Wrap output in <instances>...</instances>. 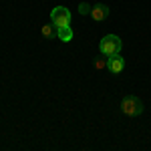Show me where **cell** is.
Segmentation results:
<instances>
[{
  "mask_svg": "<svg viewBox=\"0 0 151 151\" xmlns=\"http://www.w3.org/2000/svg\"><path fill=\"white\" fill-rule=\"evenodd\" d=\"M121 47H123V42H121V38L117 35H107L99 42V50H101V55H119L121 52Z\"/></svg>",
  "mask_w": 151,
  "mask_h": 151,
  "instance_id": "6da1fadb",
  "label": "cell"
},
{
  "mask_svg": "<svg viewBox=\"0 0 151 151\" xmlns=\"http://www.w3.org/2000/svg\"><path fill=\"white\" fill-rule=\"evenodd\" d=\"M121 111L129 117H137L143 113V103H141L139 97L135 95H127L123 101H121Z\"/></svg>",
  "mask_w": 151,
  "mask_h": 151,
  "instance_id": "7a4b0ae2",
  "label": "cell"
},
{
  "mask_svg": "<svg viewBox=\"0 0 151 151\" xmlns=\"http://www.w3.org/2000/svg\"><path fill=\"white\" fill-rule=\"evenodd\" d=\"M50 22L57 28L60 26H70V10L67 6H55L50 12Z\"/></svg>",
  "mask_w": 151,
  "mask_h": 151,
  "instance_id": "3957f363",
  "label": "cell"
},
{
  "mask_svg": "<svg viewBox=\"0 0 151 151\" xmlns=\"http://www.w3.org/2000/svg\"><path fill=\"white\" fill-rule=\"evenodd\" d=\"M107 69L111 70L113 75H119L121 70L125 69V60L121 55H109L107 57Z\"/></svg>",
  "mask_w": 151,
  "mask_h": 151,
  "instance_id": "277c9868",
  "label": "cell"
},
{
  "mask_svg": "<svg viewBox=\"0 0 151 151\" xmlns=\"http://www.w3.org/2000/svg\"><path fill=\"white\" fill-rule=\"evenodd\" d=\"M107 16H109V6H107V4H103V2L95 4L93 8H91V18H93V20H97V22L105 20Z\"/></svg>",
  "mask_w": 151,
  "mask_h": 151,
  "instance_id": "5b68a950",
  "label": "cell"
},
{
  "mask_svg": "<svg viewBox=\"0 0 151 151\" xmlns=\"http://www.w3.org/2000/svg\"><path fill=\"white\" fill-rule=\"evenodd\" d=\"M57 38H60L63 42L73 40V28L70 26H60V28H57Z\"/></svg>",
  "mask_w": 151,
  "mask_h": 151,
  "instance_id": "8992f818",
  "label": "cell"
},
{
  "mask_svg": "<svg viewBox=\"0 0 151 151\" xmlns=\"http://www.w3.org/2000/svg\"><path fill=\"white\" fill-rule=\"evenodd\" d=\"M55 35H57V26L52 22L42 26V36H45V38H55Z\"/></svg>",
  "mask_w": 151,
  "mask_h": 151,
  "instance_id": "52a82bcc",
  "label": "cell"
},
{
  "mask_svg": "<svg viewBox=\"0 0 151 151\" xmlns=\"http://www.w3.org/2000/svg\"><path fill=\"white\" fill-rule=\"evenodd\" d=\"M93 65H95V69L103 70L105 67H107V58H103V57H97V58H95V63H93Z\"/></svg>",
  "mask_w": 151,
  "mask_h": 151,
  "instance_id": "ba28073f",
  "label": "cell"
},
{
  "mask_svg": "<svg viewBox=\"0 0 151 151\" xmlns=\"http://www.w3.org/2000/svg\"><path fill=\"white\" fill-rule=\"evenodd\" d=\"M91 8H93V6H91V4H87V2H81V4H79V12H81L83 16L91 14Z\"/></svg>",
  "mask_w": 151,
  "mask_h": 151,
  "instance_id": "9c48e42d",
  "label": "cell"
}]
</instances>
